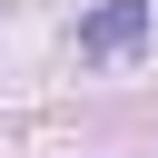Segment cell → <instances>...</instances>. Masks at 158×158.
Masks as SVG:
<instances>
[{"label": "cell", "mask_w": 158, "mask_h": 158, "mask_svg": "<svg viewBox=\"0 0 158 158\" xmlns=\"http://www.w3.org/2000/svg\"><path fill=\"white\" fill-rule=\"evenodd\" d=\"M148 20H158V0H109V10H89V20H79V59H118V49H138Z\"/></svg>", "instance_id": "obj_1"}]
</instances>
